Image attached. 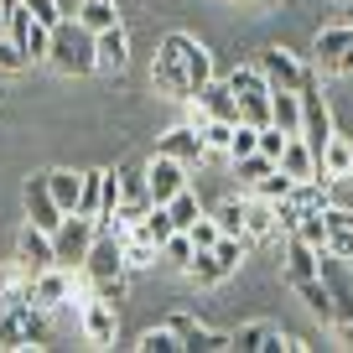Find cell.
<instances>
[{"instance_id": "cell-34", "label": "cell", "mask_w": 353, "mask_h": 353, "mask_svg": "<svg viewBox=\"0 0 353 353\" xmlns=\"http://www.w3.org/2000/svg\"><path fill=\"white\" fill-rule=\"evenodd\" d=\"M120 254H125V270H151L161 250H156V244H145V239H135V234H125Z\"/></svg>"}, {"instance_id": "cell-1", "label": "cell", "mask_w": 353, "mask_h": 353, "mask_svg": "<svg viewBox=\"0 0 353 353\" xmlns=\"http://www.w3.org/2000/svg\"><path fill=\"white\" fill-rule=\"evenodd\" d=\"M208 78H213V52H208V47L192 42L188 32L161 37V47H156V63H151V83L161 88V94H172V99L192 104V94H198Z\"/></svg>"}, {"instance_id": "cell-8", "label": "cell", "mask_w": 353, "mask_h": 353, "mask_svg": "<svg viewBox=\"0 0 353 353\" xmlns=\"http://www.w3.org/2000/svg\"><path fill=\"white\" fill-rule=\"evenodd\" d=\"M73 301H78L83 338H88V343H99V348H110V343H114V307H110V301H99L94 291H88V296H78V286H73Z\"/></svg>"}, {"instance_id": "cell-16", "label": "cell", "mask_w": 353, "mask_h": 353, "mask_svg": "<svg viewBox=\"0 0 353 353\" xmlns=\"http://www.w3.org/2000/svg\"><path fill=\"white\" fill-rule=\"evenodd\" d=\"M94 57H99L104 73H125V63H130V42H125V26H104V32H94Z\"/></svg>"}, {"instance_id": "cell-19", "label": "cell", "mask_w": 353, "mask_h": 353, "mask_svg": "<svg viewBox=\"0 0 353 353\" xmlns=\"http://www.w3.org/2000/svg\"><path fill=\"white\" fill-rule=\"evenodd\" d=\"M322 223H327V254L348 260V254H353V208L327 203V208H322Z\"/></svg>"}, {"instance_id": "cell-10", "label": "cell", "mask_w": 353, "mask_h": 353, "mask_svg": "<svg viewBox=\"0 0 353 353\" xmlns=\"http://www.w3.org/2000/svg\"><path fill=\"white\" fill-rule=\"evenodd\" d=\"M254 68L265 73V83H270V88H296L301 73H307V63H301L296 52H286V47H265V52L254 57Z\"/></svg>"}, {"instance_id": "cell-20", "label": "cell", "mask_w": 353, "mask_h": 353, "mask_svg": "<svg viewBox=\"0 0 353 353\" xmlns=\"http://www.w3.org/2000/svg\"><path fill=\"white\" fill-rule=\"evenodd\" d=\"M229 343L239 353H265V348H286V332L270 327V322H244L239 332H229Z\"/></svg>"}, {"instance_id": "cell-50", "label": "cell", "mask_w": 353, "mask_h": 353, "mask_svg": "<svg viewBox=\"0 0 353 353\" xmlns=\"http://www.w3.org/2000/svg\"><path fill=\"white\" fill-rule=\"evenodd\" d=\"M234 6H239V0H234Z\"/></svg>"}, {"instance_id": "cell-4", "label": "cell", "mask_w": 353, "mask_h": 353, "mask_svg": "<svg viewBox=\"0 0 353 353\" xmlns=\"http://www.w3.org/2000/svg\"><path fill=\"white\" fill-rule=\"evenodd\" d=\"M94 234H99V223H94V219H83V213H63V223L52 229V254H57V265H83Z\"/></svg>"}, {"instance_id": "cell-18", "label": "cell", "mask_w": 353, "mask_h": 353, "mask_svg": "<svg viewBox=\"0 0 353 353\" xmlns=\"http://www.w3.org/2000/svg\"><path fill=\"white\" fill-rule=\"evenodd\" d=\"M276 166L291 176V182H307V176H317V151H312L301 135H286V145H281Z\"/></svg>"}, {"instance_id": "cell-11", "label": "cell", "mask_w": 353, "mask_h": 353, "mask_svg": "<svg viewBox=\"0 0 353 353\" xmlns=\"http://www.w3.org/2000/svg\"><path fill=\"white\" fill-rule=\"evenodd\" d=\"M166 327L176 332V343H182L188 353H223V348H234L229 332H213V327H203V322L182 317V312H176V317H166Z\"/></svg>"}, {"instance_id": "cell-23", "label": "cell", "mask_w": 353, "mask_h": 353, "mask_svg": "<svg viewBox=\"0 0 353 353\" xmlns=\"http://www.w3.org/2000/svg\"><path fill=\"white\" fill-rule=\"evenodd\" d=\"M270 125H281L286 135L301 130V99H296V88H270Z\"/></svg>"}, {"instance_id": "cell-33", "label": "cell", "mask_w": 353, "mask_h": 353, "mask_svg": "<svg viewBox=\"0 0 353 353\" xmlns=\"http://www.w3.org/2000/svg\"><path fill=\"white\" fill-rule=\"evenodd\" d=\"M291 234H296L301 244H312V250H327V223H322V208L301 213V219H296V229H291Z\"/></svg>"}, {"instance_id": "cell-48", "label": "cell", "mask_w": 353, "mask_h": 353, "mask_svg": "<svg viewBox=\"0 0 353 353\" xmlns=\"http://www.w3.org/2000/svg\"><path fill=\"white\" fill-rule=\"evenodd\" d=\"M0 37H6V11H0Z\"/></svg>"}, {"instance_id": "cell-9", "label": "cell", "mask_w": 353, "mask_h": 353, "mask_svg": "<svg viewBox=\"0 0 353 353\" xmlns=\"http://www.w3.org/2000/svg\"><path fill=\"white\" fill-rule=\"evenodd\" d=\"M203 120H239V104H234L229 83L208 78V83L192 94V125H203Z\"/></svg>"}, {"instance_id": "cell-47", "label": "cell", "mask_w": 353, "mask_h": 353, "mask_svg": "<svg viewBox=\"0 0 353 353\" xmlns=\"http://www.w3.org/2000/svg\"><path fill=\"white\" fill-rule=\"evenodd\" d=\"M6 281H11V270H0V291H6Z\"/></svg>"}, {"instance_id": "cell-28", "label": "cell", "mask_w": 353, "mask_h": 353, "mask_svg": "<svg viewBox=\"0 0 353 353\" xmlns=\"http://www.w3.org/2000/svg\"><path fill=\"white\" fill-rule=\"evenodd\" d=\"M161 208L172 213V229H182V234H188L192 223H198V213H203V208H198V192H192V188H176Z\"/></svg>"}, {"instance_id": "cell-12", "label": "cell", "mask_w": 353, "mask_h": 353, "mask_svg": "<svg viewBox=\"0 0 353 353\" xmlns=\"http://www.w3.org/2000/svg\"><path fill=\"white\" fill-rule=\"evenodd\" d=\"M176 188H188V166L176 161V156H161V151H156V161L145 166V198H151V203H166Z\"/></svg>"}, {"instance_id": "cell-45", "label": "cell", "mask_w": 353, "mask_h": 353, "mask_svg": "<svg viewBox=\"0 0 353 353\" xmlns=\"http://www.w3.org/2000/svg\"><path fill=\"white\" fill-rule=\"evenodd\" d=\"M16 6H21V0H0V11H16Z\"/></svg>"}, {"instance_id": "cell-39", "label": "cell", "mask_w": 353, "mask_h": 353, "mask_svg": "<svg viewBox=\"0 0 353 353\" xmlns=\"http://www.w3.org/2000/svg\"><path fill=\"white\" fill-rule=\"evenodd\" d=\"M161 260H172V265H188L192 260V239L182 229H172L166 234V244H161Z\"/></svg>"}, {"instance_id": "cell-15", "label": "cell", "mask_w": 353, "mask_h": 353, "mask_svg": "<svg viewBox=\"0 0 353 353\" xmlns=\"http://www.w3.org/2000/svg\"><path fill=\"white\" fill-rule=\"evenodd\" d=\"M317 176H322V182H343V176H353V141H348V135H327V145L317 151Z\"/></svg>"}, {"instance_id": "cell-41", "label": "cell", "mask_w": 353, "mask_h": 353, "mask_svg": "<svg viewBox=\"0 0 353 353\" xmlns=\"http://www.w3.org/2000/svg\"><path fill=\"white\" fill-rule=\"evenodd\" d=\"M254 141H260V130H254V125H234V141H229V156H234V161H239V156H250L254 151Z\"/></svg>"}, {"instance_id": "cell-30", "label": "cell", "mask_w": 353, "mask_h": 353, "mask_svg": "<svg viewBox=\"0 0 353 353\" xmlns=\"http://www.w3.org/2000/svg\"><path fill=\"white\" fill-rule=\"evenodd\" d=\"M120 203H130V208H151V198H145V172L141 166H120Z\"/></svg>"}, {"instance_id": "cell-13", "label": "cell", "mask_w": 353, "mask_h": 353, "mask_svg": "<svg viewBox=\"0 0 353 353\" xmlns=\"http://www.w3.org/2000/svg\"><path fill=\"white\" fill-rule=\"evenodd\" d=\"M156 151H161V156H176L182 166H198L203 156H208V145H203V130L188 120V125H172V130L156 141Z\"/></svg>"}, {"instance_id": "cell-27", "label": "cell", "mask_w": 353, "mask_h": 353, "mask_svg": "<svg viewBox=\"0 0 353 353\" xmlns=\"http://www.w3.org/2000/svg\"><path fill=\"white\" fill-rule=\"evenodd\" d=\"M99 208H104V172H78V208L73 213L99 219Z\"/></svg>"}, {"instance_id": "cell-49", "label": "cell", "mask_w": 353, "mask_h": 353, "mask_svg": "<svg viewBox=\"0 0 353 353\" xmlns=\"http://www.w3.org/2000/svg\"><path fill=\"white\" fill-rule=\"evenodd\" d=\"M348 270H353V254H348Z\"/></svg>"}, {"instance_id": "cell-2", "label": "cell", "mask_w": 353, "mask_h": 353, "mask_svg": "<svg viewBox=\"0 0 353 353\" xmlns=\"http://www.w3.org/2000/svg\"><path fill=\"white\" fill-rule=\"evenodd\" d=\"M47 63L57 68V73H68V78H83V73H94L99 68V57H94V32H83L78 21H57L52 26V37H47Z\"/></svg>"}, {"instance_id": "cell-14", "label": "cell", "mask_w": 353, "mask_h": 353, "mask_svg": "<svg viewBox=\"0 0 353 353\" xmlns=\"http://www.w3.org/2000/svg\"><path fill=\"white\" fill-rule=\"evenodd\" d=\"M88 281H110L125 270V254H120V239H110V234H94V244H88L83 265H78Z\"/></svg>"}, {"instance_id": "cell-24", "label": "cell", "mask_w": 353, "mask_h": 353, "mask_svg": "<svg viewBox=\"0 0 353 353\" xmlns=\"http://www.w3.org/2000/svg\"><path fill=\"white\" fill-rule=\"evenodd\" d=\"M182 270H188L198 286H219V281H229V276H234V270H229V265H223L213 250H192V260L182 265Z\"/></svg>"}, {"instance_id": "cell-40", "label": "cell", "mask_w": 353, "mask_h": 353, "mask_svg": "<svg viewBox=\"0 0 353 353\" xmlns=\"http://www.w3.org/2000/svg\"><path fill=\"white\" fill-rule=\"evenodd\" d=\"M281 145H286V130H281V125H260V141H254V151L276 161V156H281Z\"/></svg>"}, {"instance_id": "cell-22", "label": "cell", "mask_w": 353, "mask_h": 353, "mask_svg": "<svg viewBox=\"0 0 353 353\" xmlns=\"http://www.w3.org/2000/svg\"><path fill=\"white\" fill-rule=\"evenodd\" d=\"M317 260H322V250H312V244H301L296 234H286V281L291 286H301V281L317 276Z\"/></svg>"}, {"instance_id": "cell-36", "label": "cell", "mask_w": 353, "mask_h": 353, "mask_svg": "<svg viewBox=\"0 0 353 353\" xmlns=\"http://www.w3.org/2000/svg\"><path fill=\"white\" fill-rule=\"evenodd\" d=\"M182 343H176V332L172 327H151V332H141V343H135V353H176Z\"/></svg>"}, {"instance_id": "cell-29", "label": "cell", "mask_w": 353, "mask_h": 353, "mask_svg": "<svg viewBox=\"0 0 353 353\" xmlns=\"http://www.w3.org/2000/svg\"><path fill=\"white\" fill-rule=\"evenodd\" d=\"M42 176H47V192L57 198V208L73 213L78 208V172H63V166H57V172H42Z\"/></svg>"}, {"instance_id": "cell-31", "label": "cell", "mask_w": 353, "mask_h": 353, "mask_svg": "<svg viewBox=\"0 0 353 353\" xmlns=\"http://www.w3.org/2000/svg\"><path fill=\"white\" fill-rule=\"evenodd\" d=\"M83 32H104V26H114V0H83L73 16Z\"/></svg>"}, {"instance_id": "cell-42", "label": "cell", "mask_w": 353, "mask_h": 353, "mask_svg": "<svg viewBox=\"0 0 353 353\" xmlns=\"http://www.w3.org/2000/svg\"><path fill=\"white\" fill-rule=\"evenodd\" d=\"M26 11H32V21H42L47 32H52L57 21H63V11H57V0H21Z\"/></svg>"}, {"instance_id": "cell-3", "label": "cell", "mask_w": 353, "mask_h": 353, "mask_svg": "<svg viewBox=\"0 0 353 353\" xmlns=\"http://www.w3.org/2000/svg\"><path fill=\"white\" fill-rule=\"evenodd\" d=\"M223 83H229V94H234V104H239V120H244V125H254V130H260V125H270V83H265L260 68H254V63H239Z\"/></svg>"}, {"instance_id": "cell-37", "label": "cell", "mask_w": 353, "mask_h": 353, "mask_svg": "<svg viewBox=\"0 0 353 353\" xmlns=\"http://www.w3.org/2000/svg\"><path fill=\"white\" fill-rule=\"evenodd\" d=\"M270 166H276V161H270V156L250 151V156H239V161H234V172H239V182H244V188H250L254 176H265V172H270Z\"/></svg>"}, {"instance_id": "cell-38", "label": "cell", "mask_w": 353, "mask_h": 353, "mask_svg": "<svg viewBox=\"0 0 353 353\" xmlns=\"http://www.w3.org/2000/svg\"><path fill=\"white\" fill-rule=\"evenodd\" d=\"M188 239H192V250H213V244H219V223H213V213H198V223L188 229Z\"/></svg>"}, {"instance_id": "cell-35", "label": "cell", "mask_w": 353, "mask_h": 353, "mask_svg": "<svg viewBox=\"0 0 353 353\" xmlns=\"http://www.w3.org/2000/svg\"><path fill=\"white\" fill-rule=\"evenodd\" d=\"M213 223H219V234H244V203L223 198L219 208H213Z\"/></svg>"}, {"instance_id": "cell-43", "label": "cell", "mask_w": 353, "mask_h": 353, "mask_svg": "<svg viewBox=\"0 0 353 353\" xmlns=\"http://www.w3.org/2000/svg\"><path fill=\"white\" fill-rule=\"evenodd\" d=\"M88 291H94L99 301H110V307H114V301L125 296V270H120V276H110V281H88Z\"/></svg>"}, {"instance_id": "cell-46", "label": "cell", "mask_w": 353, "mask_h": 353, "mask_svg": "<svg viewBox=\"0 0 353 353\" xmlns=\"http://www.w3.org/2000/svg\"><path fill=\"white\" fill-rule=\"evenodd\" d=\"M239 6H270V0H239Z\"/></svg>"}, {"instance_id": "cell-32", "label": "cell", "mask_w": 353, "mask_h": 353, "mask_svg": "<svg viewBox=\"0 0 353 353\" xmlns=\"http://www.w3.org/2000/svg\"><path fill=\"white\" fill-rule=\"evenodd\" d=\"M250 192H254L260 203H281V198L291 192V176L281 172V166H270L265 176H254V182H250Z\"/></svg>"}, {"instance_id": "cell-26", "label": "cell", "mask_w": 353, "mask_h": 353, "mask_svg": "<svg viewBox=\"0 0 353 353\" xmlns=\"http://www.w3.org/2000/svg\"><path fill=\"white\" fill-rule=\"evenodd\" d=\"M296 296L307 301V312H312V317H322V322H338V307H332V291H327V281H322V276L301 281V286H296Z\"/></svg>"}, {"instance_id": "cell-7", "label": "cell", "mask_w": 353, "mask_h": 353, "mask_svg": "<svg viewBox=\"0 0 353 353\" xmlns=\"http://www.w3.org/2000/svg\"><path fill=\"white\" fill-rule=\"evenodd\" d=\"M73 301V276H68V265H47V270H37L32 276V307L42 312H57Z\"/></svg>"}, {"instance_id": "cell-5", "label": "cell", "mask_w": 353, "mask_h": 353, "mask_svg": "<svg viewBox=\"0 0 353 353\" xmlns=\"http://www.w3.org/2000/svg\"><path fill=\"white\" fill-rule=\"evenodd\" d=\"M312 68L348 78L353 73V26H322L317 47H312Z\"/></svg>"}, {"instance_id": "cell-44", "label": "cell", "mask_w": 353, "mask_h": 353, "mask_svg": "<svg viewBox=\"0 0 353 353\" xmlns=\"http://www.w3.org/2000/svg\"><path fill=\"white\" fill-rule=\"evenodd\" d=\"M21 68H26V52L11 37H0V73H21Z\"/></svg>"}, {"instance_id": "cell-21", "label": "cell", "mask_w": 353, "mask_h": 353, "mask_svg": "<svg viewBox=\"0 0 353 353\" xmlns=\"http://www.w3.org/2000/svg\"><path fill=\"white\" fill-rule=\"evenodd\" d=\"M21 265L26 270H47V265H57V254H52V234L47 229H37V223H26L21 229Z\"/></svg>"}, {"instance_id": "cell-6", "label": "cell", "mask_w": 353, "mask_h": 353, "mask_svg": "<svg viewBox=\"0 0 353 353\" xmlns=\"http://www.w3.org/2000/svg\"><path fill=\"white\" fill-rule=\"evenodd\" d=\"M6 37L26 52V63H42V57H47V37H52V32H47L42 21H32L26 6H16V11H6Z\"/></svg>"}, {"instance_id": "cell-25", "label": "cell", "mask_w": 353, "mask_h": 353, "mask_svg": "<svg viewBox=\"0 0 353 353\" xmlns=\"http://www.w3.org/2000/svg\"><path fill=\"white\" fill-rule=\"evenodd\" d=\"M244 234L250 239H276L281 234V223H276V203H244Z\"/></svg>"}, {"instance_id": "cell-17", "label": "cell", "mask_w": 353, "mask_h": 353, "mask_svg": "<svg viewBox=\"0 0 353 353\" xmlns=\"http://www.w3.org/2000/svg\"><path fill=\"white\" fill-rule=\"evenodd\" d=\"M26 213H32V223L47 229V234L63 223V208H57V198L47 192V176H32V182H26Z\"/></svg>"}]
</instances>
